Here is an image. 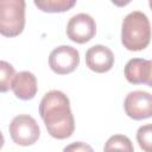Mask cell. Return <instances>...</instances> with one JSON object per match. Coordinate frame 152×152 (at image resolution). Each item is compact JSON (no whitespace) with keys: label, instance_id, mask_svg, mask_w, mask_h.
Masks as SVG:
<instances>
[{"label":"cell","instance_id":"1","mask_svg":"<svg viewBox=\"0 0 152 152\" xmlns=\"http://www.w3.org/2000/svg\"><path fill=\"white\" fill-rule=\"evenodd\" d=\"M39 114L48 133L52 138L62 140L74 133L75 120L71 113L70 101L63 91H48L39 103Z\"/></svg>","mask_w":152,"mask_h":152},{"label":"cell","instance_id":"2","mask_svg":"<svg viewBox=\"0 0 152 152\" xmlns=\"http://www.w3.org/2000/svg\"><path fill=\"white\" fill-rule=\"evenodd\" d=\"M151 26L150 20L141 11L128 13L121 26V43L129 51H141L150 44Z\"/></svg>","mask_w":152,"mask_h":152},{"label":"cell","instance_id":"3","mask_svg":"<svg viewBox=\"0 0 152 152\" xmlns=\"http://www.w3.org/2000/svg\"><path fill=\"white\" fill-rule=\"evenodd\" d=\"M24 0H0V34L19 36L25 27Z\"/></svg>","mask_w":152,"mask_h":152},{"label":"cell","instance_id":"4","mask_svg":"<svg viewBox=\"0 0 152 152\" xmlns=\"http://www.w3.org/2000/svg\"><path fill=\"white\" fill-rule=\"evenodd\" d=\"M12 140L20 146L33 145L40 135V129L34 120L28 114H19L14 116L8 127Z\"/></svg>","mask_w":152,"mask_h":152},{"label":"cell","instance_id":"5","mask_svg":"<svg viewBox=\"0 0 152 152\" xmlns=\"http://www.w3.org/2000/svg\"><path fill=\"white\" fill-rule=\"evenodd\" d=\"M80 64V52L70 45L55 48L49 56V66L55 74L66 75L72 72Z\"/></svg>","mask_w":152,"mask_h":152},{"label":"cell","instance_id":"6","mask_svg":"<svg viewBox=\"0 0 152 152\" xmlns=\"http://www.w3.org/2000/svg\"><path fill=\"white\" fill-rule=\"evenodd\" d=\"M96 34V23L94 18L87 13H77L72 15L66 24V36L77 44H84Z\"/></svg>","mask_w":152,"mask_h":152},{"label":"cell","instance_id":"7","mask_svg":"<svg viewBox=\"0 0 152 152\" xmlns=\"http://www.w3.org/2000/svg\"><path fill=\"white\" fill-rule=\"evenodd\" d=\"M126 114L133 120L148 119L152 115V96L144 90H134L127 94L124 101Z\"/></svg>","mask_w":152,"mask_h":152},{"label":"cell","instance_id":"8","mask_svg":"<svg viewBox=\"0 0 152 152\" xmlns=\"http://www.w3.org/2000/svg\"><path fill=\"white\" fill-rule=\"evenodd\" d=\"M86 64L94 72H107L114 65V53L106 45H94L86 52Z\"/></svg>","mask_w":152,"mask_h":152},{"label":"cell","instance_id":"9","mask_svg":"<svg viewBox=\"0 0 152 152\" xmlns=\"http://www.w3.org/2000/svg\"><path fill=\"white\" fill-rule=\"evenodd\" d=\"M151 66L152 63L150 59L132 58L125 65V77L132 84L145 83L147 86H151Z\"/></svg>","mask_w":152,"mask_h":152},{"label":"cell","instance_id":"10","mask_svg":"<svg viewBox=\"0 0 152 152\" xmlns=\"http://www.w3.org/2000/svg\"><path fill=\"white\" fill-rule=\"evenodd\" d=\"M11 88L18 99L24 101L31 100L37 94V78L30 71H20L15 74Z\"/></svg>","mask_w":152,"mask_h":152},{"label":"cell","instance_id":"11","mask_svg":"<svg viewBox=\"0 0 152 152\" xmlns=\"http://www.w3.org/2000/svg\"><path fill=\"white\" fill-rule=\"evenodd\" d=\"M103 152H134V147L128 137L114 134L106 141Z\"/></svg>","mask_w":152,"mask_h":152},{"label":"cell","instance_id":"12","mask_svg":"<svg viewBox=\"0 0 152 152\" xmlns=\"http://www.w3.org/2000/svg\"><path fill=\"white\" fill-rule=\"evenodd\" d=\"M34 5L43 12H65L76 5V0H34Z\"/></svg>","mask_w":152,"mask_h":152},{"label":"cell","instance_id":"13","mask_svg":"<svg viewBox=\"0 0 152 152\" xmlns=\"http://www.w3.org/2000/svg\"><path fill=\"white\" fill-rule=\"evenodd\" d=\"M14 76V66L6 61H0V93H6L10 90Z\"/></svg>","mask_w":152,"mask_h":152},{"label":"cell","instance_id":"14","mask_svg":"<svg viewBox=\"0 0 152 152\" xmlns=\"http://www.w3.org/2000/svg\"><path fill=\"white\" fill-rule=\"evenodd\" d=\"M152 131H151V125H144L139 127L137 132V140L139 142V146L145 151V152H152Z\"/></svg>","mask_w":152,"mask_h":152},{"label":"cell","instance_id":"15","mask_svg":"<svg viewBox=\"0 0 152 152\" xmlns=\"http://www.w3.org/2000/svg\"><path fill=\"white\" fill-rule=\"evenodd\" d=\"M63 152H94L93 147L83 141H74L63 148Z\"/></svg>","mask_w":152,"mask_h":152},{"label":"cell","instance_id":"16","mask_svg":"<svg viewBox=\"0 0 152 152\" xmlns=\"http://www.w3.org/2000/svg\"><path fill=\"white\" fill-rule=\"evenodd\" d=\"M4 142H5V138H4V134H2L1 131H0V150H1L2 146H4Z\"/></svg>","mask_w":152,"mask_h":152}]
</instances>
